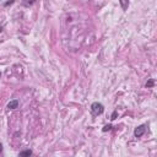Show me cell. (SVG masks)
Returning <instances> with one entry per match:
<instances>
[{
	"mask_svg": "<svg viewBox=\"0 0 157 157\" xmlns=\"http://www.w3.org/2000/svg\"><path fill=\"white\" fill-rule=\"evenodd\" d=\"M145 131H146V125H139V126H136L135 128V130H134V135H135V137H141L144 134H145Z\"/></svg>",
	"mask_w": 157,
	"mask_h": 157,
	"instance_id": "2",
	"label": "cell"
},
{
	"mask_svg": "<svg viewBox=\"0 0 157 157\" xmlns=\"http://www.w3.org/2000/svg\"><path fill=\"white\" fill-rule=\"evenodd\" d=\"M119 4L121 6V9L125 11L128 10V6H129V0H119Z\"/></svg>",
	"mask_w": 157,
	"mask_h": 157,
	"instance_id": "4",
	"label": "cell"
},
{
	"mask_svg": "<svg viewBox=\"0 0 157 157\" xmlns=\"http://www.w3.org/2000/svg\"><path fill=\"white\" fill-rule=\"evenodd\" d=\"M1 151H2V145H1V142H0V153H1Z\"/></svg>",
	"mask_w": 157,
	"mask_h": 157,
	"instance_id": "10",
	"label": "cell"
},
{
	"mask_svg": "<svg viewBox=\"0 0 157 157\" xmlns=\"http://www.w3.org/2000/svg\"><path fill=\"white\" fill-rule=\"evenodd\" d=\"M104 112V105L99 102H93L91 104V113L93 117H98Z\"/></svg>",
	"mask_w": 157,
	"mask_h": 157,
	"instance_id": "1",
	"label": "cell"
},
{
	"mask_svg": "<svg viewBox=\"0 0 157 157\" xmlns=\"http://www.w3.org/2000/svg\"><path fill=\"white\" fill-rule=\"evenodd\" d=\"M115 117H117V110H114V112H113V114H112V118H110V119H112V120H114V119H115Z\"/></svg>",
	"mask_w": 157,
	"mask_h": 157,
	"instance_id": "9",
	"label": "cell"
},
{
	"mask_svg": "<svg viewBox=\"0 0 157 157\" xmlns=\"http://www.w3.org/2000/svg\"><path fill=\"white\" fill-rule=\"evenodd\" d=\"M153 83H155V81H153L152 78H150V80H148V82L146 83V87H147V88H150V87H152V86H153Z\"/></svg>",
	"mask_w": 157,
	"mask_h": 157,
	"instance_id": "7",
	"label": "cell"
},
{
	"mask_svg": "<svg viewBox=\"0 0 157 157\" xmlns=\"http://www.w3.org/2000/svg\"><path fill=\"white\" fill-rule=\"evenodd\" d=\"M110 129H112V124H107V125H104V126H103L102 131H104V132H105V131H109Z\"/></svg>",
	"mask_w": 157,
	"mask_h": 157,
	"instance_id": "6",
	"label": "cell"
},
{
	"mask_svg": "<svg viewBox=\"0 0 157 157\" xmlns=\"http://www.w3.org/2000/svg\"><path fill=\"white\" fill-rule=\"evenodd\" d=\"M33 2H34V0H25V1H23V4H25L26 6H29V5H32Z\"/></svg>",
	"mask_w": 157,
	"mask_h": 157,
	"instance_id": "8",
	"label": "cell"
},
{
	"mask_svg": "<svg viewBox=\"0 0 157 157\" xmlns=\"http://www.w3.org/2000/svg\"><path fill=\"white\" fill-rule=\"evenodd\" d=\"M33 152L31 151V150H25V151H21L20 153H18V156H31Z\"/></svg>",
	"mask_w": 157,
	"mask_h": 157,
	"instance_id": "5",
	"label": "cell"
},
{
	"mask_svg": "<svg viewBox=\"0 0 157 157\" xmlns=\"http://www.w3.org/2000/svg\"><path fill=\"white\" fill-rule=\"evenodd\" d=\"M0 77H1V72H0Z\"/></svg>",
	"mask_w": 157,
	"mask_h": 157,
	"instance_id": "11",
	"label": "cell"
},
{
	"mask_svg": "<svg viewBox=\"0 0 157 157\" xmlns=\"http://www.w3.org/2000/svg\"><path fill=\"white\" fill-rule=\"evenodd\" d=\"M18 107V101L17 99H13V101H10L7 103V109H16Z\"/></svg>",
	"mask_w": 157,
	"mask_h": 157,
	"instance_id": "3",
	"label": "cell"
}]
</instances>
